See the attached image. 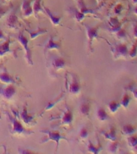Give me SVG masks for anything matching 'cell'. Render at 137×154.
<instances>
[{
  "label": "cell",
  "instance_id": "6da1fadb",
  "mask_svg": "<svg viewBox=\"0 0 137 154\" xmlns=\"http://www.w3.org/2000/svg\"><path fill=\"white\" fill-rule=\"evenodd\" d=\"M11 124V133L14 136H27V135L33 134V131L31 130L26 129L23 126L21 122L19 121L18 119H16L14 116L11 115H8Z\"/></svg>",
  "mask_w": 137,
  "mask_h": 154
},
{
  "label": "cell",
  "instance_id": "7a4b0ae2",
  "mask_svg": "<svg viewBox=\"0 0 137 154\" xmlns=\"http://www.w3.org/2000/svg\"><path fill=\"white\" fill-rule=\"evenodd\" d=\"M40 132L47 136V137L43 140V141L41 142V143H46V142L50 141V140H51V141H55V143H56V149H58V148H59L60 140H64L68 141V139L65 137L64 135L61 134L59 131H56V130L45 129L41 130Z\"/></svg>",
  "mask_w": 137,
  "mask_h": 154
},
{
  "label": "cell",
  "instance_id": "3957f363",
  "mask_svg": "<svg viewBox=\"0 0 137 154\" xmlns=\"http://www.w3.org/2000/svg\"><path fill=\"white\" fill-rule=\"evenodd\" d=\"M68 63L67 60L61 56H57L55 55H51L50 57V62L48 63V66L54 72H59L61 70L65 69L67 67Z\"/></svg>",
  "mask_w": 137,
  "mask_h": 154
},
{
  "label": "cell",
  "instance_id": "277c9868",
  "mask_svg": "<svg viewBox=\"0 0 137 154\" xmlns=\"http://www.w3.org/2000/svg\"><path fill=\"white\" fill-rule=\"evenodd\" d=\"M111 52H112L113 57L115 60H120V59H125L127 60L128 56V48L127 45L124 43H116L111 48Z\"/></svg>",
  "mask_w": 137,
  "mask_h": 154
},
{
  "label": "cell",
  "instance_id": "5b68a950",
  "mask_svg": "<svg viewBox=\"0 0 137 154\" xmlns=\"http://www.w3.org/2000/svg\"><path fill=\"white\" fill-rule=\"evenodd\" d=\"M17 40L19 41L20 44L22 45L24 51H25V58H26V62L29 65H33V60H32V53L31 51L29 48L28 38H26V36L23 35V31H20L17 36Z\"/></svg>",
  "mask_w": 137,
  "mask_h": 154
},
{
  "label": "cell",
  "instance_id": "8992f818",
  "mask_svg": "<svg viewBox=\"0 0 137 154\" xmlns=\"http://www.w3.org/2000/svg\"><path fill=\"white\" fill-rule=\"evenodd\" d=\"M85 29H86V35L87 40H88V47L89 49L91 51V48H92V43H93L94 39L99 38V26L97 25L96 26H90L88 24H84Z\"/></svg>",
  "mask_w": 137,
  "mask_h": 154
},
{
  "label": "cell",
  "instance_id": "52a82bcc",
  "mask_svg": "<svg viewBox=\"0 0 137 154\" xmlns=\"http://www.w3.org/2000/svg\"><path fill=\"white\" fill-rule=\"evenodd\" d=\"M74 120V115L72 112V108L67 105V103L65 104V110L62 112V115L61 116V120H60L59 126H69L72 124Z\"/></svg>",
  "mask_w": 137,
  "mask_h": 154
},
{
  "label": "cell",
  "instance_id": "ba28073f",
  "mask_svg": "<svg viewBox=\"0 0 137 154\" xmlns=\"http://www.w3.org/2000/svg\"><path fill=\"white\" fill-rule=\"evenodd\" d=\"M68 91L75 96L79 95L81 91V84L75 74H72V80L68 85Z\"/></svg>",
  "mask_w": 137,
  "mask_h": 154
},
{
  "label": "cell",
  "instance_id": "9c48e42d",
  "mask_svg": "<svg viewBox=\"0 0 137 154\" xmlns=\"http://www.w3.org/2000/svg\"><path fill=\"white\" fill-rule=\"evenodd\" d=\"M43 48V51L47 52L48 51H61L62 50V43L60 41H55L54 37L50 36L49 39L47 41V43L45 44H43V46L39 45Z\"/></svg>",
  "mask_w": 137,
  "mask_h": 154
},
{
  "label": "cell",
  "instance_id": "30bf717a",
  "mask_svg": "<svg viewBox=\"0 0 137 154\" xmlns=\"http://www.w3.org/2000/svg\"><path fill=\"white\" fill-rule=\"evenodd\" d=\"M16 93V88L14 84H7V86L0 87V95L6 100H11Z\"/></svg>",
  "mask_w": 137,
  "mask_h": 154
},
{
  "label": "cell",
  "instance_id": "8fae6325",
  "mask_svg": "<svg viewBox=\"0 0 137 154\" xmlns=\"http://www.w3.org/2000/svg\"><path fill=\"white\" fill-rule=\"evenodd\" d=\"M91 101L85 99L82 101L79 105V112L81 114L82 116L84 117H89L90 115V111H91Z\"/></svg>",
  "mask_w": 137,
  "mask_h": 154
},
{
  "label": "cell",
  "instance_id": "7c38bea8",
  "mask_svg": "<svg viewBox=\"0 0 137 154\" xmlns=\"http://www.w3.org/2000/svg\"><path fill=\"white\" fill-rule=\"evenodd\" d=\"M20 116H21L22 120L23 121V123L26 125H33L35 124V116L33 115H31L30 113H28L27 110H26V107H24L23 111L20 113Z\"/></svg>",
  "mask_w": 137,
  "mask_h": 154
},
{
  "label": "cell",
  "instance_id": "4fadbf2b",
  "mask_svg": "<svg viewBox=\"0 0 137 154\" xmlns=\"http://www.w3.org/2000/svg\"><path fill=\"white\" fill-rule=\"evenodd\" d=\"M0 82L5 84H16V80L14 78L7 72L5 68L2 72H0Z\"/></svg>",
  "mask_w": 137,
  "mask_h": 154
},
{
  "label": "cell",
  "instance_id": "5bb4252c",
  "mask_svg": "<svg viewBox=\"0 0 137 154\" xmlns=\"http://www.w3.org/2000/svg\"><path fill=\"white\" fill-rule=\"evenodd\" d=\"M32 0H24L21 7V11L24 17L31 16L34 14L33 6H31Z\"/></svg>",
  "mask_w": 137,
  "mask_h": 154
},
{
  "label": "cell",
  "instance_id": "9a60e30c",
  "mask_svg": "<svg viewBox=\"0 0 137 154\" xmlns=\"http://www.w3.org/2000/svg\"><path fill=\"white\" fill-rule=\"evenodd\" d=\"M100 134L102 136L104 137L106 140H110V141H114V140H117V136H116V129H115V127H111L109 128L108 130H106V131H100Z\"/></svg>",
  "mask_w": 137,
  "mask_h": 154
},
{
  "label": "cell",
  "instance_id": "2e32d148",
  "mask_svg": "<svg viewBox=\"0 0 137 154\" xmlns=\"http://www.w3.org/2000/svg\"><path fill=\"white\" fill-rule=\"evenodd\" d=\"M18 23H19V19L17 14H15V12H11L6 21V25L7 27L11 29H16L18 27Z\"/></svg>",
  "mask_w": 137,
  "mask_h": 154
},
{
  "label": "cell",
  "instance_id": "e0dca14e",
  "mask_svg": "<svg viewBox=\"0 0 137 154\" xmlns=\"http://www.w3.org/2000/svg\"><path fill=\"white\" fill-rule=\"evenodd\" d=\"M67 11H68V12H69L70 14H72V17H73V19H74L75 21L79 22V23H81V22L85 19L86 14H83L78 8L71 7L68 8Z\"/></svg>",
  "mask_w": 137,
  "mask_h": 154
},
{
  "label": "cell",
  "instance_id": "ac0fdd59",
  "mask_svg": "<svg viewBox=\"0 0 137 154\" xmlns=\"http://www.w3.org/2000/svg\"><path fill=\"white\" fill-rule=\"evenodd\" d=\"M43 9H44V11H45V14L49 17L51 23L54 25V26H58L59 25L60 22H61V19H62V16H59V15H55L50 11V10L48 9L47 7H43Z\"/></svg>",
  "mask_w": 137,
  "mask_h": 154
},
{
  "label": "cell",
  "instance_id": "d6986e66",
  "mask_svg": "<svg viewBox=\"0 0 137 154\" xmlns=\"http://www.w3.org/2000/svg\"><path fill=\"white\" fill-rule=\"evenodd\" d=\"M10 43H11V38H7L3 43H0V57L4 56L8 53H11V50L10 49Z\"/></svg>",
  "mask_w": 137,
  "mask_h": 154
},
{
  "label": "cell",
  "instance_id": "ffe728a7",
  "mask_svg": "<svg viewBox=\"0 0 137 154\" xmlns=\"http://www.w3.org/2000/svg\"><path fill=\"white\" fill-rule=\"evenodd\" d=\"M78 9L84 14H94L96 15V11L92 9H90L87 7V5L85 4L84 0H78Z\"/></svg>",
  "mask_w": 137,
  "mask_h": 154
},
{
  "label": "cell",
  "instance_id": "44dd1931",
  "mask_svg": "<svg viewBox=\"0 0 137 154\" xmlns=\"http://www.w3.org/2000/svg\"><path fill=\"white\" fill-rule=\"evenodd\" d=\"M64 96H65L64 91H62V93L60 94V95L59 96H57V97H56V98H55V100H53L50 101V102H49V103H47V105L46 106L45 108H44L43 112H42V113L44 112H46V111L50 110L51 108H54V107H55V106L56 105V104H57V103H59V102H60V101L62 100V99L64 98Z\"/></svg>",
  "mask_w": 137,
  "mask_h": 154
},
{
  "label": "cell",
  "instance_id": "7402d4cb",
  "mask_svg": "<svg viewBox=\"0 0 137 154\" xmlns=\"http://www.w3.org/2000/svg\"><path fill=\"white\" fill-rule=\"evenodd\" d=\"M137 131V128L132 125H123L121 128V132L126 137H129L131 135L135 134Z\"/></svg>",
  "mask_w": 137,
  "mask_h": 154
},
{
  "label": "cell",
  "instance_id": "603a6c76",
  "mask_svg": "<svg viewBox=\"0 0 137 154\" xmlns=\"http://www.w3.org/2000/svg\"><path fill=\"white\" fill-rule=\"evenodd\" d=\"M87 152H90V153L93 154H97L99 152H100L101 150H102V145L99 142L97 145H95V144L91 141V140H88V144H87Z\"/></svg>",
  "mask_w": 137,
  "mask_h": 154
},
{
  "label": "cell",
  "instance_id": "cb8c5ba5",
  "mask_svg": "<svg viewBox=\"0 0 137 154\" xmlns=\"http://www.w3.org/2000/svg\"><path fill=\"white\" fill-rule=\"evenodd\" d=\"M96 116L99 121L103 122V121H107L109 120V116H108V112H106L105 109L103 108H98L97 112H96Z\"/></svg>",
  "mask_w": 137,
  "mask_h": 154
},
{
  "label": "cell",
  "instance_id": "d4e9b609",
  "mask_svg": "<svg viewBox=\"0 0 137 154\" xmlns=\"http://www.w3.org/2000/svg\"><path fill=\"white\" fill-rule=\"evenodd\" d=\"M131 100H132V96H130L127 92H124L120 102L123 108H124V109L127 110V108H128V106H129Z\"/></svg>",
  "mask_w": 137,
  "mask_h": 154
},
{
  "label": "cell",
  "instance_id": "484cf974",
  "mask_svg": "<svg viewBox=\"0 0 137 154\" xmlns=\"http://www.w3.org/2000/svg\"><path fill=\"white\" fill-rule=\"evenodd\" d=\"M120 107H121L120 102L118 100H111L108 103V110L110 111V112L111 113L116 112Z\"/></svg>",
  "mask_w": 137,
  "mask_h": 154
},
{
  "label": "cell",
  "instance_id": "4316f807",
  "mask_svg": "<svg viewBox=\"0 0 137 154\" xmlns=\"http://www.w3.org/2000/svg\"><path fill=\"white\" fill-rule=\"evenodd\" d=\"M47 32V30L44 28H40L38 27L37 30H35L33 31H29V35H30V38H31V40H34L38 36L41 35H43Z\"/></svg>",
  "mask_w": 137,
  "mask_h": 154
},
{
  "label": "cell",
  "instance_id": "83f0119b",
  "mask_svg": "<svg viewBox=\"0 0 137 154\" xmlns=\"http://www.w3.org/2000/svg\"><path fill=\"white\" fill-rule=\"evenodd\" d=\"M43 0H35V2H34L33 4V11L34 14L35 15V17L37 18L38 17V14L40 11L43 12V13H45L44 11V9L42 7V5H41V2H42Z\"/></svg>",
  "mask_w": 137,
  "mask_h": 154
},
{
  "label": "cell",
  "instance_id": "f1b7e54d",
  "mask_svg": "<svg viewBox=\"0 0 137 154\" xmlns=\"http://www.w3.org/2000/svg\"><path fill=\"white\" fill-rule=\"evenodd\" d=\"M127 144L130 148L135 149L137 150V135L135 133L127 137Z\"/></svg>",
  "mask_w": 137,
  "mask_h": 154
},
{
  "label": "cell",
  "instance_id": "f546056e",
  "mask_svg": "<svg viewBox=\"0 0 137 154\" xmlns=\"http://www.w3.org/2000/svg\"><path fill=\"white\" fill-rule=\"evenodd\" d=\"M126 91H130L132 93L133 96L137 100V85L135 83H130L124 87Z\"/></svg>",
  "mask_w": 137,
  "mask_h": 154
},
{
  "label": "cell",
  "instance_id": "4dcf8cb0",
  "mask_svg": "<svg viewBox=\"0 0 137 154\" xmlns=\"http://www.w3.org/2000/svg\"><path fill=\"white\" fill-rule=\"evenodd\" d=\"M119 142L117 140H114V141H111L110 144L108 145V152H111V153H115L116 152L118 151V149H119Z\"/></svg>",
  "mask_w": 137,
  "mask_h": 154
},
{
  "label": "cell",
  "instance_id": "1f68e13d",
  "mask_svg": "<svg viewBox=\"0 0 137 154\" xmlns=\"http://www.w3.org/2000/svg\"><path fill=\"white\" fill-rule=\"evenodd\" d=\"M115 37L119 38L120 40H124V39H127V34L126 32V30L124 28H121L120 31H118L115 34Z\"/></svg>",
  "mask_w": 137,
  "mask_h": 154
},
{
  "label": "cell",
  "instance_id": "d6a6232c",
  "mask_svg": "<svg viewBox=\"0 0 137 154\" xmlns=\"http://www.w3.org/2000/svg\"><path fill=\"white\" fill-rule=\"evenodd\" d=\"M88 136H89V131L87 127L81 128L80 132H79V139L81 140H85L86 139H87Z\"/></svg>",
  "mask_w": 137,
  "mask_h": 154
},
{
  "label": "cell",
  "instance_id": "836d02e7",
  "mask_svg": "<svg viewBox=\"0 0 137 154\" xmlns=\"http://www.w3.org/2000/svg\"><path fill=\"white\" fill-rule=\"evenodd\" d=\"M137 55V39L134 42L133 45H132V48L129 50V52H128V56L129 58H132V59H134V58L136 57Z\"/></svg>",
  "mask_w": 137,
  "mask_h": 154
},
{
  "label": "cell",
  "instance_id": "e575fe53",
  "mask_svg": "<svg viewBox=\"0 0 137 154\" xmlns=\"http://www.w3.org/2000/svg\"><path fill=\"white\" fill-rule=\"evenodd\" d=\"M123 6L121 4H118L116 5L114 8V12H115V14H120L123 11Z\"/></svg>",
  "mask_w": 137,
  "mask_h": 154
},
{
  "label": "cell",
  "instance_id": "d590c367",
  "mask_svg": "<svg viewBox=\"0 0 137 154\" xmlns=\"http://www.w3.org/2000/svg\"><path fill=\"white\" fill-rule=\"evenodd\" d=\"M133 35L137 39V23L133 25Z\"/></svg>",
  "mask_w": 137,
  "mask_h": 154
},
{
  "label": "cell",
  "instance_id": "8d00e7d4",
  "mask_svg": "<svg viewBox=\"0 0 137 154\" xmlns=\"http://www.w3.org/2000/svg\"><path fill=\"white\" fill-rule=\"evenodd\" d=\"M2 39L6 40V39H7V38H6V35H5L4 33L2 32V30H0V40H2Z\"/></svg>",
  "mask_w": 137,
  "mask_h": 154
},
{
  "label": "cell",
  "instance_id": "74e56055",
  "mask_svg": "<svg viewBox=\"0 0 137 154\" xmlns=\"http://www.w3.org/2000/svg\"><path fill=\"white\" fill-rule=\"evenodd\" d=\"M133 13H134L135 14H136V15H137V4H136V6H135V7L133 8Z\"/></svg>",
  "mask_w": 137,
  "mask_h": 154
},
{
  "label": "cell",
  "instance_id": "f35d334b",
  "mask_svg": "<svg viewBox=\"0 0 137 154\" xmlns=\"http://www.w3.org/2000/svg\"><path fill=\"white\" fill-rule=\"evenodd\" d=\"M4 13H5V11H2V10H0V18H1V17L3 15V14H4Z\"/></svg>",
  "mask_w": 137,
  "mask_h": 154
},
{
  "label": "cell",
  "instance_id": "ab89813d",
  "mask_svg": "<svg viewBox=\"0 0 137 154\" xmlns=\"http://www.w3.org/2000/svg\"><path fill=\"white\" fill-rule=\"evenodd\" d=\"M132 2H133L134 4H137V0H132Z\"/></svg>",
  "mask_w": 137,
  "mask_h": 154
},
{
  "label": "cell",
  "instance_id": "60d3db41",
  "mask_svg": "<svg viewBox=\"0 0 137 154\" xmlns=\"http://www.w3.org/2000/svg\"><path fill=\"white\" fill-rule=\"evenodd\" d=\"M7 1H9V0H7Z\"/></svg>",
  "mask_w": 137,
  "mask_h": 154
}]
</instances>
